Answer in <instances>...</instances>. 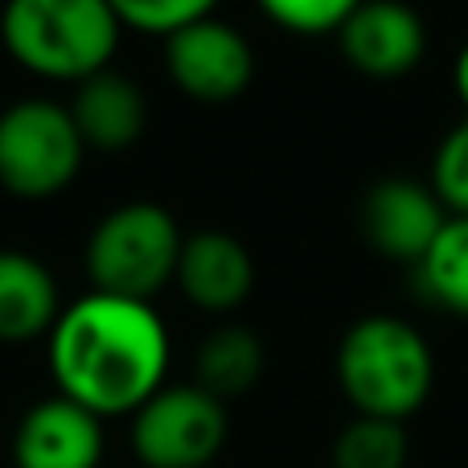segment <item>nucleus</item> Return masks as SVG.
Wrapping results in <instances>:
<instances>
[{"instance_id": "1", "label": "nucleus", "mask_w": 468, "mask_h": 468, "mask_svg": "<svg viewBox=\"0 0 468 468\" xmlns=\"http://www.w3.org/2000/svg\"><path fill=\"white\" fill-rule=\"evenodd\" d=\"M46 362L58 395L115 420L136 415L165 387L173 341L153 304L90 288L49 329Z\"/></svg>"}, {"instance_id": "2", "label": "nucleus", "mask_w": 468, "mask_h": 468, "mask_svg": "<svg viewBox=\"0 0 468 468\" xmlns=\"http://www.w3.org/2000/svg\"><path fill=\"white\" fill-rule=\"evenodd\" d=\"M120 16L107 0H5L0 41L21 70L46 82H87L112 70Z\"/></svg>"}, {"instance_id": "3", "label": "nucleus", "mask_w": 468, "mask_h": 468, "mask_svg": "<svg viewBox=\"0 0 468 468\" xmlns=\"http://www.w3.org/2000/svg\"><path fill=\"white\" fill-rule=\"evenodd\" d=\"M337 387L366 420H411L436 387L428 337L403 316H362L337 346Z\"/></svg>"}, {"instance_id": "4", "label": "nucleus", "mask_w": 468, "mask_h": 468, "mask_svg": "<svg viewBox=\"0 0 468 468\" xmlns=\"http://www.w3.org/2000/svg\"><path fill=\"white\" fill-rule=\"evenodd\" d=\"M181 242H186V234L165 206H115L112 214L99 218V227L87 239V275L95 292L153 304L156 292L177 275Z\"/></svg>"}, {"instance_id": "5", "label": "nucleus", "mask_w": 468, "mask_h": 468, "mask_svg": "<svg viewBox=\"0 0 468 468\" xmlns=\"http://www.w3.org/2000/svg\"><path fill=\"white\" fill-rule=\"evenodd\" d=\"M87 144L70 107L54 99H21L0 112V186L25 202H46L70 189Z\"/></svg>"}, {"instance_id": "6", "label": "nucleus", "mask_w": 468, "mask_h": 468, "mask_svg": "<svg viewBox=\"0 0 468 468\" xmlns=\"http://www.w3.org/2000/svg\"><path fill=\"white\" fill-rule=\"evenodd\" d=\"M227 431V403L197 382L161 387L132 415V448L144 468H210Z\"/></svg>"}, {"instance_id": "7", "label": "nucleus", "mask_w": 468, "mask_h": 468, "mask_svg": "<svg viewBox=\"0 0 468 468\" xmlns=\"http://www.w3.org/2000/svg\"><path fill=\"white\" fill-rule=\"evenodd\" d=\"M165 70L194 103H230L255 79V49L230 21L206 16L165 37Z\"/></svg>"}, {"instance_id": "8", "label": "nucleus", "mask_w": 468, "mask_h": 468, "mask_svg": "<svg viewBox=\"0 0 468 468\" xmlns=\"http://www.w3.org/2000/svg\"><path fill=\"white\" fill-rule=\"evenodd\" d=\"M362 234L382 259L390 263L420 267V259L431 250L448 222V210L431 194L428 181L411 177H382L366 189L357 210Z\"/></svg>"}, {"instance_id": "9", "label": "nucleus", "mask_w": 468, "mask_h": 468, "mask_svg": "<svg viewBox=\"0 0 468 468\" xmlns=\"http://www.w3.org/2000/svg\"><path fill=\"white\" fill-rule=\"evenodd\" d=\"M337 46L366 79H403L428 54V25L407 0H362L337 29Z\"/></svg>"}, {"instance_id": "10", "label": "nucleus", "mask_w": 468, "mask_h": 468, "mask_svg": "<svg viewBox=\"0 0 468 468\" xmlns=\"http://www.w3.org/2000/svg\"><path fill=\"white\" fill-rule=\"evenodd\" d=\"M13 464L16 468H99L103 464V420L62 395L41 399L16 423Z\"/></svg>"}, {"instance_id": "11", "label": "nucleus", "mask_w": 468, "mask_h": 468, "mask_svg": "<svg viewBox=\"0 0 468 468\" xmlns=\"http://www.w3.org/2000/svg\"><path fill=\"white\" fill-rule=\"evenodd\" d=\"M173 283L202 313H234L255 288V259L227 230L186 234Z\"/></svg>"}, {"instance_id": "12", "label": "nucleus", "mask_w": 468, "mask_h": 468, "mask_svg": "<svg viewBox=\"0 0 468 468\" xmlns=\"http://www.w3.org/2000/svg\"><path fill=\"white\" fill-rule=\"evenodd\" d=\"M70 115L79 123V136L95 153H123L144 136L148 99L140 82L123 79L115 70H103L95 79L79 82L70 99Z\"/></svg>"}, {"instance_id": "13", "label": "nucleus", "mask_w": 468, "mask_h": 468, "mask_svg": "<svg viewBox=\"0 0 468 468\" xmlns=\"http://www.w3.org/2000/svg\"><path fill=\"white\" fill-rule=\"evenodd\" d=\"M62 316V296L41 259L29 250H0V341L21 346L49 337Z\"/></svg>"}, {"instance_id": "14", "label": "nucleus", "mask_w": 468, "mask_h": 468, "mask_svg": "<svg viewBox=\"0 0 468 468\" xmlns=\"http://www.w3.org/2000/svg\"><path fill=\"white\" fill-rule=\"evenodd\" d=\"M263 341L242 324H222L197 349V387L214 399H239L263 378Z\"/></svg>"}, {"instance_id": "15", "label": "nucleus", "mask_w": 468, "mask_h": 468, "mask_svg": "<svg viewBox=\"0 0 468 468\" xmlns=\"http://www.w3.org/2000/svg\"><path fill=\"white\" fill-rule=\"evenodd\" d=\"M420 288L444 313L468 321V218H448L440 239L415 267Z\"/></svg>"}, {"instance_id": "16", "label": "nucleus", "mask_w": 468, "mask_h": 468, "mask_svg": "<svg viewBox=\"0 0 468 468\" xmlns=\"http://www.w3.org/2000/svg\"><path fill=\"white\" fill-rule=\"evenodd\" d=\"M407 456H411L407 428L390 420L357 415L333 440V468H407Z\"/></svg>"}, {"instance_id": "17", "label": "nucleus", "mask_w": 468, "mask_h": 468, "mask_svg": "<svg viewBox=\"0 0 468 468\" xmlns=\"http://www.w3.org/2000/svg\"><path fill=\"white\" fill-rule=\"evenodd\" d=\"M123 29L148 33V37H173L177 29L214 16L218 0H107Z\"/></svg>"}, {"instance_id": "18", "label": "nucleus", "mask_w": 468, "mask_h": 468, "mask_svg": "<svg viewBox=\"0 0 468 468\" xmlns=\"http://www.w3.org/2000/svg\"><path fill=\"white\" fill-rule=\"evenodd\" d=\"M428 186L448 210V218H468V115L440 140Z\"/></svg>"}, {"instance_id": "19", "label": "nucleus", "mask_w": 468, "mask_h": 468, "mask_svg": "<svg viewBox=\"0 0 468 468\" xmlns=\"http://www.w3.org/2000/svg\"><path fill=\"white\" fill-rule=\"evenodd\" d=\"M255 5L263 8L267 21L296 37H324V33H337L362 0H255Z\"/></svg>"}, {"instance_id": "20", "label": "nucleus", "mask_w": 468, "mask_h": 468, "mask_svg": "<svg viewBox=\"0 0 468 468\" xmlns=\"http://www.w3.org/2000/svg\"><path fill=\"white\" fill-rule=\"evenodd\" d=\"M452 90H456V99H461V107L468 115V41L461 46V54H456V62H452Z\"/></svg>"}, {"instance_id": "21", "label": "nucleus", "mask_w": 468, "mask_h": 468, "mask_svg": "<svg viewBox=\"0 0 468 468\" xmlns=\"http://www.w3.org/2000/svg\"><path fill=\"white\" fill-rule=\"evenodd\" d=\"M0 5H5V0H0Z\"/></svg>"}]
</instances>
